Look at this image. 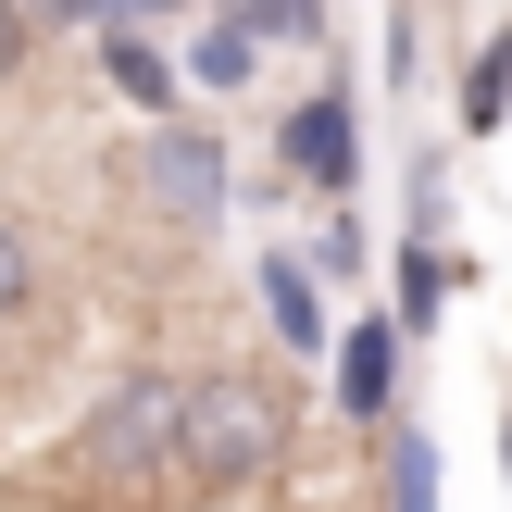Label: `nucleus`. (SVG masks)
<instances>
[{
    "instance_id": "obj_1",
    "label": "nucleus",
    "mask_w": 512,
    "mask_h": 512,
    "mask_svg": "<svg viewBox=\"0 0 512 512\" xmlns=\"http://www.w3.org/2000/svg\"><path fill=\"white\" fill-rule=\"evenodd\" d=\"M175 463H188L200 488H250V475H275V463H288V388H275L263 363H213V375H188Z\"/></svg>"
},
{
    "instance_id": "obj_2",
    "label": "nucleus",
    "mask_w": 512,
    "mask_h": 512,
    "mask_svg": "<svg viewBox=\"0 0 512 512\" xmlns=\"http://www.w3.org/2000/svg\"><path fill=\"white\" fill-rule=\"evenodd\" d=\"M175 425H188V388L175 375H125L88 413V463L100 475H150V463H175Z\"/></svg>"
},
{
    "instance_id": "obj_3",
    "label": "nucleus",
    "mask_w": 512,
    "mask_h": 512,
    "mask_svg": "<svg viewBox=\"0 0 512 512\" xmlns=\"http://www.w3.org/2000/svg\"><path fill=\"white\" fill-rule=\"evenodd\" d=\"M138 200H150L163 225H213V200H225V150L188 138V125H150V150H138Z\"/></svg>"
},
{
    "instance_id": "obj_4",
    "label": "nucleus",
    "mask_w": 512,
    "mask_h": 512,
    "mask_svg": "<svg viewBox=\"0 0 512 512\" xmlns=\"http://www.w3.org/2000/svg\"><path fill=\"white\" fill-rule=\"evenodd\" d=\"M350 88H325V100H300V125H288V163H300V188H350Z\"/></svg>"
},
{
    "instance_id": "obj_5",
    "label": "nucleus",
    "mask_w": 512,
    "mask_h": 512,
    "mask_svg": "<svg viewBox=\"0 0 512 512\" xmlns=\"http://www.w3.org/2000/svg\"><path fill=\"white\" fill-rule=\"evenodd\" d=\"M388 388H400V325H350V338H338V400H350V413H388Z\"/></svg>"
},
{
    "instance_id": "obj_6",
    "label": "nucleus",
    "mask_w": 512,
    "mask_h": 512,
    "mask_svg": "<svg viewBox=\"0 0 512 512\" xmlns=\"http://www.w3.org/2000/svg\"><path fill=\"white\" fill-rule=\"evenodd\" d=\"M100 63H113V88L138 100L150 125H163V100H175V63H163V50H150V38H113V50H100Z\"/></svg>"
},
{
    "instance_id": "obj_7",
    "label": "nucleus",
    "mask_w": 512,
    "mask_h": 512,
    "mask_svg": "<svg viewBox=\"0 0 512 512\" xmlns=\"http://www.w3.org/2000/svg\"><path fill=\"white\" fill-rule=\"evenodd\" d=\"M500 113H512V25H500L488 50H475V75H463V125H475V138H488Z\"/></svg>"
},
{
    "instance_id": "obj_8",
    "label": "nucleus",
    "mask_w": 512,
    "mask_h": 512,
    "mask_svg": "<svg viewBox=\"0 0 512 512\" xmlns=\"http://www.w3.org/2000/svg\"><path fill=\"white\" fill-rule=\"evenodd\" d=\"M438 300H450V250L413 238V250H400V325H438Z\"/></svg>"
},
{
    "instance_id": "obj_9",
    "label": "nucleus",
    "mask_w": 512,
    "mask_h": 512,
    "mask_svg": "<svg viewBox=\"0 0 512 512\" xmlns=\"http://www.w3.org/2000/svg\"><path fill=\"white\" fill-rule=\"evenodd\" d=\"M25 300H38V225H25V213H0V325H13Z\"/></svg>"
},
{
    "instance_id": "obj_10",
    "label": "nucleus",
    "mask_w": 512,
    "mask_h": 512,
    "mask_svg": "<svg viewBox=\"0 0 512 512\" xmlns=\"http://www.w3.org/2000/svg\"><path fill=\"white\" fill-rule=\"evenodd\" d=\"M388 512H438V450L425 438H388Z\"/></svg>"
},
{
    "instance_id": "obj_11",
    "label": "nucleus",
    "mask_w": 512,
    "mask_h": 512,
    "mask_svg": "<svg viewBox=\"0 0 512 512\" xmlns=\"http://www.w3.org/2000/svg\"><path fill=\"white\" fill-rule=\"evenodd\" d=\"M250 63H263V38H250L238 13H225L213 38H200V88H250Z\"/></svg>"
},
{
    "instance_id": "obj_12",
    "label": "nucleus",
    "mask_w": 512,
    "mask_h": 512,
    "mask_svg": "<svg viewBox=\"0 0 512 512\" xmlns=\"http://www.w3.org/2000/svg\"><path fill=\"white\" fill-rule=\"evenodd\" d=\"M225 13H238V25H250V38H313V25H325V13H313V0H225Z\"/></svg>"
},
{
    "instance_id": "obj_13",
    "label": "nucleus",
    "mask_w": 512,
    "mask_h": 512,
    "mask_svg": "<svg viewBox=\"0 0 512 512\" xmlns=\"http://www.w3.org/2000/svg\"><path fill=\"white\" fill-rule=\"evenodd\" d=\"M13 50H25V13H13V0H0V75H13Z\"/></svg>"
},
{
    "instance_id": "obj_14",
    "label": "nucleus",
    "mask_w": 512,
    "mask_h": 512,
    "mask_svg": "<svg viewBox=\"0 0 512 512\" xmlns=\"http://www.w3.org/2000/svg\"><path fill=\"white\" fill-rule=\"evenodd\" d=\"M500 450H512V425H500Z\"/></svg>"
}]
</instances>
